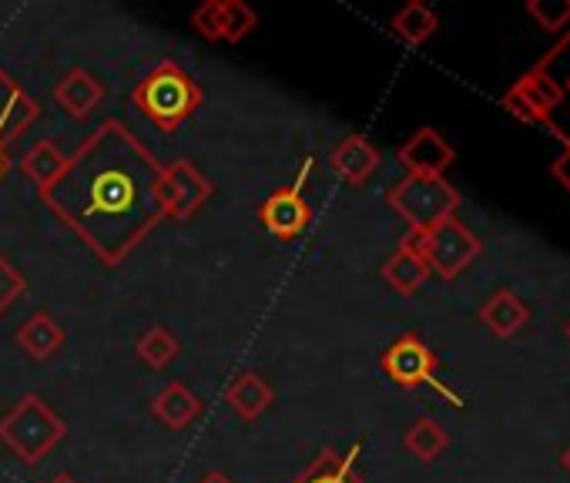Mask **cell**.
Here are the masks:
<instances>
[{"label": "cell", "instance_id": "cell-1", "mask_svg": "<svg viewBox=\"0 0 570 483\" xmlns=\"http://www.w3.org/2000/svg\"><path fill=\"white\" fill-rule=\"evenodd\" d=\"M161 161L118 118L101 121L68 155L65 175L41 195L45 205L101 263H125L161 215Z\"/></svg>", "mask_w": 570, "mask_h": 483}, {"label": "cell", "instance_id": "cell-2", "mask_svg": "<svg viewBox=\"0 0 570 483\" xmlns=\"http://www.w3.org/2000/svg\"><path fill=\"white\" fill-rule=\"evenodd\" d=\"M131 101L138 105V111L161 128L165 135L178 131L205 101L202 85L171 58L158 61L151 71H145L135 88H131Z\"/></svg>", "mask_w": 570, "mask_h": 483}, {"label": "cell", "instance_id": "cell-3", "mask_svg": "<svg viewBox=\"0 0 570 483\" xmlns=\"http://www.w3.org/2000/svg\"><path fill=\"white\" fill-rule=\"evenodd\" d=\"M68 436V423L45 403V396H21L4 416H0V443H4L21 463H41L61 440Z\"/></svg>", "mask_w": 570, "mask_h": 483}, {"label": "cell", "instance_id": "cell-4", "mask_svg": "<svg viewBox=\"0 0 570 483\" xmlns=\"http://www.w3.org/2000/svg\"><path fill=\"white\" fill-rule=\"evenodd\" d=\"M390 208L410 225L413 235H423L436 228L446 218H456L460 208V191L446 178H430V175H406L400 178L390 195Z\"/></svg>", "mask_w": 570, "mask_h": 483}, {"label": "cell", "instance_id": "cell-5", "mask_svg": "<svg viewBox=\"0 0 570 483\" xmlns=\"http://www.w3.org/2000/svg\"><path fill=\"white\" fill-rule=\"evenodd\" d=\"M380 366H383V373H386L396 386H403V390L433 386V390H436L440 396H446L453 406H463V396L453 393V390L436 376L440 359H436V353H433L416 333H403V336L380 356Z\"/></svg>", "mask_w": 570, "mask_h": 483}, {"label": "cell", "instance_id": "cell-6", "mask_svg": "<svg viewBox=\"0 0 570 483\" xmlns=\"http://www.w3.org/2000/svg\"><path fill=\"white\" fill-rule=\"evenodd\" d=\"M413 241H416L420 256L426 259L430 273H436L446 283L456 279L480 256V249H483V241L460 218H446L436 228H430L423 235H413Z\"/></svg>", "mask_w": 570, "mask_h": 483}, {"label": "cell", "instance_id": "cell-7", "mask_svg": "<svg viewBox=\"0 0 570 483\" xmlns=\"http://www.w3.org/2000/svg\"><path fill=\"white\" fill-rule=\"evenodd\" d=\"M158 198H161V215L185 221L212 198V181L188 158H175V161L161 165Z\"/></svg>", "mask_w": 570, "mask_h": 483}, {"label": "cell", "instance_id": "cell-8", "mask_svg": "<svg viewBox=\"0 0 570 483\" xmlns=\"http://www.w3.org/2000/svg\"><path fill=\"white\" fill-rule=\"evenodd\" d=\"M309 171H313V161L303 168V175H299L296 185H285V188L272 191V195L262 201L258 221H262V228H265L268 235H275V238H282V241H289V238H299V235L309 228L313 208H309V201H306V195H303Z\"/></svg>", "mask_w": 570, "mask_h": 483}, {"label": "cell", "instance_id": "cell-9", "mask_svg": "<svg viewBox=\"0 0 570 483\" xmlns=\"http://www.w3.org/2000/svg\"><path fill=\"white\" fill-rule=\"evenodd\" d=\"M563 101V88L560 81L543 71V68H530L507 95H503V108L510 115H517L520 121H540L547 128H553V111Z\"/></svg>", "mask_w": 570, "mask_h": 483}, {"label": "cell", "instance_id": "cell-10", "mask_svg": "<svg viewBox=\"0 0 570 483\" xmlns=\"http://www.w3.org/2000/svg\"><path fill=\"white\" fill-rule=\"evenodd\" d=\"M191 28L208 41L238 45L258 28V14L242 0H205L191 11Z\"/></svg>", "mask_w": 570, "mask_h": 483}, {"label": "cell", "instance_id": "cell-11", "mask_svg": "<svg viewBox=\"0 0 570 483\" xmlns=\"http://www.w3.org/2000/svg\"><path fill=\"white\" fill-rule=\"evenodd\" d=\"M41 118L38 98H31L4 68H0V148H11Z\"/></svg>", "mask_w": 570, "mask_h": 483}, {"label": "cell", "instance_id": "cell-12", "mask_svg": "<svg viewBox=\"0 0 570 483\" xmlns=\"http://www.w3.org/2000/svg\"><path fill=\"white\" fill-rule=\"evenodd\" d=\"M400 165L406 168V175H430V178H443V171L453 165V145L436 131V128H420L406 145H400L396 151Z\"/></svg>", "mask_w": 570, "mask_h": 483}, {"label": "cell", "instance_id": "cell-13", "mask_svg": "<svg viewBox=\"0 0 570 483\" xmlns=\"http://www.w3.org/2000/svg\"><path fill=\"white\" fill-rule=\"evenodd\" d=\"M380 161H383V155H380V148L370 141V138H363V135H346L343 141H336L333 145V151H330V168L343 178V181H350V185H366L376 171H380Z\"/></svg>", "mask_w": 570, "mask_h": 483}, {"label": "cell", "instance_id": "cell-14", "mask_svg": "<svg viewBox=\"0 0 570 483\" xmlns=\"http://www.w3.org/2000/svg\"><path fill=\"white\" fill-rule=\"evenodd\" d=\"M55 101L65 108V115H71L75 121H85L88 115H95V108H101L105 101V85L85 71V68H71L58 78L55 85Z\"/></svg>", "mask_w": 570, "mask_h": 483}, {"label": "cell", "instance_id": "cell-15", "mask_svg": "<svg viewBox=\"0 0 570 483\" xmlns=\"http://www.w3.org/2000/svg\"><path fill=\"white\" fill-rule=\"evenodd\" d=\"M380 276H383V283H386L393 293H400V296H413V293H420V289H423V283H426L433 273H430L426 259L420 256L413 235H406V238L400 241V249L383 263Z\"/></svg>", "mask_w": 570, "mask_h": 483}, {"label": "cell", "instance_id": "cell-16", "mask_svg": "<svg viewBox=\"0 0 570 483\" xmlns=\"http://www.w3.org/2000/svg\"><path fill=\"white\" fill-rule=\"evenodd\" d=\"M363 443H353V450L340 453L333 446H323L303 473H296L289 483H366V476L356 470Z\"/></svg>", "mask_w": 570, "mask_h": 483}, {"label": "cell", "instance_id": "cell-17", "mask_svg": "<svg viewBox=\"0 0 570 483\" xmlns=\"http://www.w3.org/2000/svg\"><path fill=\"white\" fill-rule=\"evenodd\" d=\"M14 339H18V346H21L31 359L41 363V359H51V356H58V353L65 349L68 333H65V326H61L48 309H38V313H31V316L18 326Z\"/></svg>", "mask_w": 570, "mask_h": 483}, {"label": "cell", "instance_id": "cell-18", "mask_svg": "<svg viewBox=\"0 0 570 483\" xmlns=\"http://www.w3.org/2000/svg\"><path fill=\"white\" fill-rule=\"evenodd\" d=\"M480 323L500 336V339H513L527 323H530V309L523 306V299L513 289H497L483 306H480Z\"/></svg>", "mask_w": 570, "mask_h": 483}, {"label": "cell", "instance_id": "cell-19", "mask_svg": "<svg viewBox=\"0 0 570 483\" xmlns=\"http://www.w3.org/2000/svg\"><path fill=\"white\" fill-rule=\"evenodd\" d=\"M225 403L235 410V416H242L245 423L258 420L272 403H275V390L268 386V379L262 373H238L228 386H225Z\"/></svg>", "mask_w": 570, "mask_h": 483}, {"label": "cell", "instance_id": "cell-20", "mask_svg": "<svg viewBox=\"0 0 570 483\" xmlns=\"http://www.w3.org/2000/svg\"><path fill=\"white\" fill-rule=\"evenodd\" d=\"M151 413L155 420L165 426V430H185L191 426L198 416H202V400L181 383V379H171L151 403Z\"/></svg>", "mask_w": 570, "mask_h": 483}, {"label": "cell", "instance_id": "cell-21", "mask_svg": "<svg viewBox=\"0 0 570 483\" xmlns=\"http://www.w3.org/2000/svg\"><path fill=\"white\" fill-rule=\"evenodd\" d=\"M65 165H68V155L51 141V138H41V141H35L31 145V151L21 158V171H24V178L45 195L61 175H65Z\"/></svg>", "mask_w": 570, "mask_h": 483}, {"label": "cell", "instance_id": "cell-22", "mask_svg": "<svg viewBox=\"0 0 570 483\" xmlns=\"http://www.w3.org/2000/svg\"><path fill=\"white\" fill-rule=\"evenodd\" d=\"M390 28H393V34H396L403 45L420 48L423 41H430V38L436 34L440 18L433 14V8L423 4V0H410V4H406L403 11H396V18H393Z\"/></svg>", "mask_w": 570, "mask_h": 483}, {"label": "cell", "instance_id": "cell-23", "mask_svg": "<svg viewBox=\"0 0 570 483\" xmlns=\"http://www.w3.org/2000/svg\"><path fill=\"white\" fill-rule=\"evenodd\" d=\"M403 446H406L416 460L433 463L436 456H443V453H446V446H450V433H446V430H443V423H436L433 416H420V420L406 430Z\"/></svg>", "mask_w": 570, "mask_h": 483}, {"label": "cell", "instance_id": "cell-24", "mask_svg": "<svg viewBox=\"0 0 570 483\" xmlns=\"http://www.w3.org/2000/svg\"><path fill=\"white\" fill-rule=\"evenodd\" d=\"M135 353L141 363H148L151 369H165L168 363H175L181 356V343L171 329L165 326H148L138 339H135Z\"/></svg>", "mask_w": 570, "mask_h": 483}, {"label": "cell", "instance_id": "cell-25", "mask_svg": "<svg viewBox=\"0 0 570 483\" xmlns=\"http://www.w3.org/2000/svg\"><path fill=\"white\" fill-rule=\"evenodd\" d=\"M527 14L550 34L563 31L570 24V0H530Z\"/></svg>", "mask_w": 570, "mask_h": 483}, {"label": "cell", "instance_id": "cell-26", "mask_svg": "<svg viewBox=\"0 0 570 483\" xmlns=\"http://www.w3.org/2000/svg\"><path fill=\"white\" fill-rule=\"evenodd\" d=\"M24 293H28V279L11 266L8 256H0V316H4Z\"/></svg>", "mask_w": 570, "mask_h": 483}, {"label": "cell", "instance_id": "cell-27", "mask_svg": "<svg viewBox=\"0 0 570 483\" xmlns=\"http://www.w3.org/2000/svg\"><path fill=\"white\" fill-rule=\"evenodd\" d=\"M553 178H557V181H560V185L570 191V141L563 145V155L553 161Z\"/></svg>", "mask_w": 570, "mask_h": 483}, {"label": "cell", "instance_id": "cell-28", "mask_svg": "<svg viewBox=\"0 0 570 483\" xmlns=\"http://www.w3.org/2000/svg\"><path fill=\"white\" fill-rule=\"evenodd\" d=\"M198 483H235V480L228 473H222V470H208V473H202Z\"/></svg>", "mask_w": 570, "mask_h": 483}, {"label": "cell", "instance_id": "cell-29", "mask_svg": "<svg viewBox=\"0 0 570 483\" xmlns=\"http://www.w3.org/2000/svg\"><path fill=\"white\" fill-rule=\"evenodd\" d=\"M8 171H11V158H8V148H0V181L8 178Z\"/></svg>", "mask_w": 570, "mask_h": 483}, {"label": "cell", "instance_id": "cell-30", "mask_svg": "<svg viewBox=\"0 0 570 483\" xmlns=\"http://www.w3.org/2000/svg\"><path fill=\"white\" fill-rule=\"evenodd\" d=\"M48 483H78V476H71V473H55Z\"/></svg>", "mask_w": 570, "mask_h": 483}, {"label": "cell", "instance_id": "cell-31", "mask_svg": "<svg viewBox=\"0 0 570 483\" xmlns=\"http://www.w3.org/2000/svg\"><path fill=\"white\" fill-rule=\"evenodd\" d=\"M560 463H563V470H567V473H570V446H567V450H563V456H560Z\"/></svg>", "mask_w": 570, "mask_h": 483}, {"label": "cell", "instance_id": "cell-32", "mask_svg": "<svg viewBox=\"0 0 570 483\" xmlns=\"http://www.w3.org/2000/svg\"><path fill=\"white\" fill-rule=\"evenodd\" d=\"M560 88H563V95H570V75H567V81H560Z\"/></svg>", "mask_w": 570, "mask_h": 483}, {"label": "cell", "instance_id": "cell-33", "mask_svg": "<svg viewBox=\"0 0 570 483\" xmlns=\"http://www.w3.org/2000/svg\"><path fill=\"white\" fill-rule=\"evenodd\" d=\"M567 339H570V323H567Z\"/></svg>", "mask_w": 570, "mask_h": 483}]
</instances>
